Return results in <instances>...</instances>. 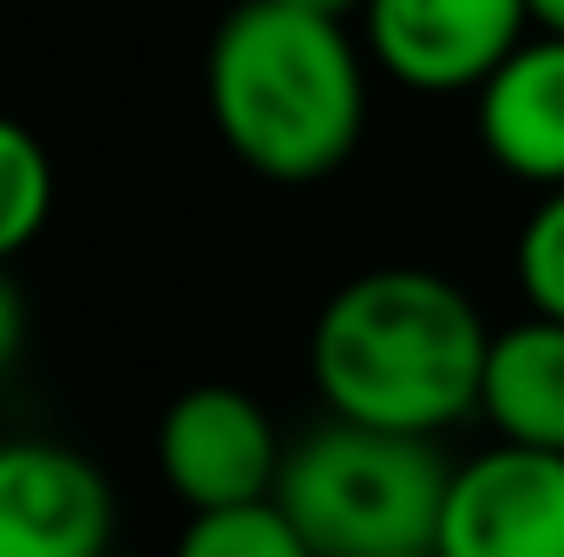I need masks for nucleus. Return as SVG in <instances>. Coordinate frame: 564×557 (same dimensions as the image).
I'll use <instances>...</instances> for the list:
<instances>
[{
	"label": "nucleus",
	"mask_w": 564,
	"mask_h": 557,
	"mask_svg": "<svg viewBox=\"0 0 564 557\" xmlns=\"http://www.w3.org/2000/svg\"><path fill=\"white\" fill-rule=\"evenodd\" d=\"M486 321L433 270H368L341 282L308 335V374L328 414L440 433L479 407Z\"/></svg>",
	"instance_id": "obj_1"
},
{
	"label": "nucleus",
	"mask_w": 564,
	"mask_h": 557,
	"mask_svg": "<svg viewBox=\"0 0 564 557\" xmlns=\"http://www.w3.org/2000/svg\"><path fill=\"white\" fill-rule=\"evenodd\" d=\"M204 99L224 144L270 184L328 177L348 164L368 119L355 40L335 13L295 0H243L224 13L204 59Z\"/></svg>",
	"instance_id": "obj_2"
},
{
	"label": "nucleus",
	"mask_w": 564,
	"mask_h": 557,
	"mask_svg": "<svg viewBox=\"0 0 564 557\" xmlns=\"http://www.w3.org/2000/svg\"><path fill=\"white\" fill-rule=\"evenodd\" d=\"M453 466L433 433H394L368 419H328L282 452L276 505L315 557H401L440 538Z\"/></svg>",
	"instance_id": "obj_3"
},
{
	"label": "nucleus",
	"mask_w": 564,
	"mask_h": 557,
	"mask_svg": "<svg viewBox=\"0 0 564 557\" xmlns=\"http://www.w3.org/2000/svg\"><path fill=\"white\" fill-rule=\"evenodd\" d=\"M440 557H564V452L492 446L453 466L440 505Z\"/></svg>",
	"instance_id": "obj_4"
},
{
	"label": "nucleus",
	"mask_w": 564,
	"mask_h": 557,
	"mask_svg": "<svg viewBox=\"0 0 564 557\" xmlns=\"http://www.w3.org/2000/svg\"><path fill=\"white\" fill-rule=\"evenodd\" d=\"M368 53L408 92H479L539 26L532 0H368Z\"/></svg>",
	"instance_id": "obj_5"
},
{
	"label": "nucleus",
	"mask_w": 564,
	"mask_h": 557,
	"mask_svg": "<svg viewBox=\"0 0 564 557\" xmlns=\"http://www.w3.org/2000/svg\"><path fill=\"white\" fill-rule=\"evenodd\" d=\"M158 472L191 512L276 499V426L243 387H191L158 419Z\"/></svg>",
	"instance_id": "obj_6"
},
{
	"label": "nucleus",
	"mask_w": 564,
	"mask_h": 557,
	"mask_svg": "<svg viewBox=\"0 0 564 557\" xmlns=\"http://www.w3.org/2000/svg\"><path fill=\"white\" fill-rule=\"evenodd\" d=\"M112 485L53 439H0V557H106Z\"/></svg>",
	"instance_id": "obj_7"
},
{
	"label": "nucleus",
	"mask_w": 564,
	"mask_h": 557,
	"mask_svg": "<svg viewBox=\"0 0 564 557\" xmlns=\"http://www.w3.org/2000/svg\"><path fill=\"white\" fill-rule=\"evenodd\" d=\"M479 99V144L499 171L525 184H564V33H525L499 73L473 92Z\"/></svg>",
	"instance_id": "obj_8"
},
{
	"label": "nucleus",
	"mask_w": 564,
	"mask_h": 557,
	"mask_svg": "<svg viewBox=\"0 0 564 557\" xmlns=\"http://www.w3.org/2000/svg\"><path fill=\"white\" fill-rule=\"evenodd\" d=\"M479 414L499 426V439L519 446H552L564 452V321L539 315L512 321L486 348V381H479Z\"/></svg>",
	"instance_id": "obj_9"
},
{
	"label": "nucleus",
	"mask_w": 564,
	"mask_h": 557,
	"mask_svg": "<svg viewBox=\"0 0 564 557\" xmlns=\"http://www.w3.org/2000/svg\"><path fill=\"white\" fill-rule=\"evenodd\" d=\"M171 557H315L308 538L289 525L276 499L257 505H224V512H197L177 538Z\"/></svg>",
	"instance_id": "obj_10"
},
{
	"label": "nucleus",
	"mask_w": 564,
	"mask_h": 557,
	"mask_svg": "<svg viewBox=\"0 0 564 557\" xmlns=\"http://www.w3.org/2000/svg\"><path fill=\"white\" fill-rule=\"evenodd\" d=\"M46 210H53V164L20 119L0 112V263L40 237Z\"/></svg>",
	"instance_id": "obj_11"
},
{
	"label": "nucleus",
	"mask_w": 564,
	"mask_h": 557,
	"mask_svg": "<svg viewBox=\"0 0 564 557\" xmlns=\"http://www.w3.org/2000/svg\"><path fill=\"white\" fill-rule=\"evenodd\" d=\"M519 288L539 315L564 321V184L545 190V204L519 230Z\"/></svg>",
	"instance_id": "obj_12"
},
{
	"label": "nucleus",
	"mask_w": 564,
	"mask_h": 557,
	"mask_svg": "<svg viewBox=\"0 0 564 557\" xmlns=\"http://www.w3.org/2000/svg\"><path fill=\"white\" fill-rule=\"evenodd\" d=\"M26 348V295L13 288L7 263H0V374L13 368V354Z\"/></svg>",
	"instance_id": "obj_13"
},
{
	"label": "nucleus",
	"mask_w": 564,
	"mask_h": 557,
	"mask_svg": "<svg viewBox=\"0 0 564 557\" xmlns=\"http://www.w3.org/2000/svg\"><path fill=\"white\" fill-rule=\"evenodd\" d=\"M532 20L552 26V33H564V0H532Z\"/></svg>",
	"instance_id": "obj_14"
},
{
	"label": "nucleus",
	"mask_w": 564,
	"mask_h": 557,
	"mask_svg": "<svg viewBox=\"0 0 564 557\" xmlns=\"http://www.w3.org/2000/svg\"><path fill=\"white\" fill-rule=\"evenodd\" d=\"M295 7H315V13H335V20H341L348 7H368V0H295Z\"/></svg>",
	"instance_id": "obj_15"
},
{
	"label": "nucleus",
	"mask_w": 564,
	"mask_h": 557,
	"mask_svg": "<svg viewBox=\"0 0 564 557\" xmlns=\"http://www.w3.org/2000/svg\"><path fill=\"white\" fill-rule=\"evenodd\" d=\"M401 557H440V551H433V545H426V551H401Z\"/></svg>",
	"instance_id": "obj_16"
},
{
	"label": "nucleus",
	"mask_w": 564,
	"mask_h": 557,
	"mask_svg": "<svg viewBox=\"0 0 564 557\" xmlns=\"http://www.w3.org/2000/svg\"><path fill=\"white\" fill-rule=\"evenodd\" d=\"M106 557H119V551H106Z\"/></svg>",
	"instance_id": "obj_17"
}]
</instances>
